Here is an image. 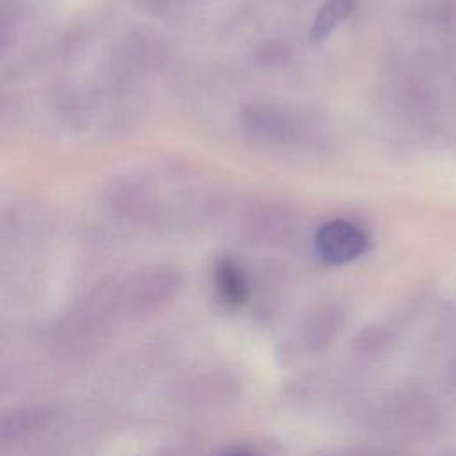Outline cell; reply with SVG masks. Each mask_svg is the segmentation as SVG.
Segmentation results:
<instances>
[{
  "label": "cell",
  "mask_w": 456,
  "mask_h": 456,
  "mask_svg": "<svg viewBox=\"0 0 456 456\" xmlns=\"http://www.w3.org/2000/svg\"><path fill=\"white\" fill-rule=\"evenodd\" d=\"M354 5L356 0H324L317 9L310 28L312 43H322L328 39V36L353 12Z\"/></svg>",
  "instance_id": "4"
},
{
  "label": "cell",
  "mask_w": 456,
  "mask_h": 456,
  "mask_svg": "<svg viewBox=\"0 0 456 456\" xmlns=\"http://www.w3.org/2000/svg\"><path fill=\"white\" fill-rule=\"evenodd\" d=\"M369 248L367 233L346 219H331L315 233V251L321 260L340 265L347 264Z\"/></svg>",
  "instance_id": "2"
},
{
  "label": "cell",
  "mask_w": 456,
  "mask_h": 456,
  "mask_svg": "<svg viewBox=\"0 0 456 456\" xmlns=\"http://www.w3.org/2000/svg\"><path fill=\"white\" fill-rule=\"evenodd\" d=\"M228 456H248V454H228Z\"/></svg>",
  "instance_id": "5"
},
{
  "label": "cell",
  "mask_w": 456,
  "mask_h": 456,
  "mask_svg": "<svg viewBox=\"0 0 456 456\" xmlns=\"http://www.w3.org/2000/svg\"><path fill=\"white\" fill-rule=\"evenodd\" d=\"M219 296L228 305H242L248 299V283L242 269L232 258H219L214 269Z\"/></svg>",
  "instance_id": "3"
},
{
  "label": "cell",
  "mask_w": 456,
  "mask_h": 456,
  "mask_svg": "<svg viewBox=\"0 0 456 456\" xmlns=\"http://www.w3.org/2000/svg\"><path fill=\"white\" fill-rule=\"evenodd\" d=\"M248 137L265 144L297 146L321 139V119L305 109L283 105H249L240 116Z\"/></svg>",
  "instance_id": "1"
}]
</instances>
